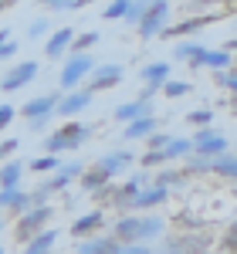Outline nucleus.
<instances>
[{"label":"nucleus","mask_w":237,"mask_h":254,"mask_svg":"<svg viewBox=\"0 0 237 254\" xmlns=\"http://www.w3.org/2000/svg\"><path fill=\"white\" fill-rule=\"evenodd\" d=\"M0 231H3V217H0Z\"/></svg>","instance_id":"5fc2aeb1"},{"label":"nucleus","mask_w":237,"mask_h":254,"mask_svg":"<svg viewBox=\"0 0 237 254\" xmlns=\"http://www.w3.org/2000/svg\"><path fill=\"white\" fill-rule=\"evenodd\" d=\"M81 173H85V163H61V170L58 173H51L44 183H41L38 190H31V196H34V207H44V196H51V193H61L68 183H75V180H81Z\"/></svg>","instance_id":"f03ea898"},{"label":"nucleus","mask_w":237,"mask_h":254,"mask_svg":"<svg viewBox=\"0 0 237 254\" xmlns=\"http://www.w3.org/2000/svg\"><path fill=\"white\" fill-rule=\"evenodd\" d=\"M102 227H105V210H88V214L75 217V224H71V237L88 241V237H99Z\"/></svg>","instance_id":"ddd939ff"},{"label":"nucleus","mask_w":237,"mask_h":254,"mask_svg":"<svg viewBox=\"0 0 237 254\" xmlns=\"http://www.w3.org/2000/svg\"><path fill=\"white\" fill-rule=\"evenodd\" d=\"M170 14H173V3H166V0H153L149 3V10H146V17L139 24V38L142 41H153L156 34H166V27H170Z\"/></svg>","instance_id":"39448f33"},{"label":"nucleus","mask_w":237,"mask_h":254,"mask_svg":"<svg viewBox=\"0 0 237 254\" xmlns=\"http://www.w3.org/2000/svg\"><path fill=\"white\" fill-rule=\"evenodd\" d=\"M112 116L118 119V122H139V119L153 116V102H142V98H132V102H122V105H116V112Z\"/></svg>","instance_id":"6ab92c4d"},{"label":"nucleus","mask_w":237,"mask_h":254,"mask_svg":"<svg viewBox=\"0 0 237 254\" xmlns=\"http://www.w3.org/2000/svg\"><path fill=\"white\" fill-rule=\"evenodd\" d=\"M190 92H193V85L190 81H179V78H170L163 85V95L166 98H183V95H190Z\"/></svg>","instance_id":"473e14b6"},{"label":"nucleus","mask_w":237,"mask_h":254,"mask_svg":"<svg viewBox=\"0 0 237 254\" xmlns=\"http://www.w3.org/2000/svg\"><path fill=\"white\" fill-rule=\"evenodd\" d=\"M122 244H118L112 234H99V237H88V241H78L75 254H118Z\"/></svg>","instance_id":"f3484780"},{"label":"nucleus","mask_w":237,"mask_h":254,"mask_svg":"<svg viewBox=\"0 0 237 254\" xmlns=\"http://www.w3.org/2000/svg\"><path fill=\"white\" fill-rule=\"evenodd\" d=\"M85 7V0H44V10L51 14V10H81Z\"/></svg>","instance_id":"e433bc0d"},{"label":"nucleus","mask_w":237,"mask_h":254,"mask_svg":"<svg viewBox=\"0 0 237 254\" xmlns=\"http://www.w3.org/2000/svg\"><path fill=\"white\" fill-rule=\"evenodd\" d=\"M55 241H58V231H55V227H48L44 234H38L34 241H27V244H24V254H51Z\"/></svg>","instance_id":"393cba45"},{"label":"nucleus","mask_w":237,"mask_h":254,"mask_svg":"<svg viewBox=\"0 0 237 254\" xmlns=\"http://www.w3.org/2000/svg\"><path fill=\"white\" fill-rule=\"evenodd\" d=\"M132 159H136V156H132L129 149H116V153H105V156H99L92 166H88V170H92V173H99L105 183H112V180H116L122 170H129V166H132Z\"/></svg>","instance_id":"6e6552de"},{"label":"nucleus","mask_w":237,"mask_h":254,"mask_svg":"<svg viewBox=\"0 0 237 254\" xmlns=\"http://www.w3.org/2000/svg\"><path fill=\"white\" fill-rule=\"evenodd\" d=\"M139 227H142V244H149V241L163 237L166 220H163V217H139Z\"/></svg>","instance_id":"cd10ccee"},{"label":"nucleus","mask_w":237,"mask_h":254,"mask_svg":"<svg viewBox=\"0 0 237 254\" xmlns=\"http://www.w3.org/2000/svg\"><path fill=\"white\" fill-rule=\"evenodd\" d=\"M186 183V173L183 170H163V173H156V187H183Z\"/></svg>","instance_id":"7c9ffc66"},{"label":"nucleus","mask_w":237,"mask_h":254,"mask_svg":"<svg viewBox=\"0 0 237 254\" xmlns=\"http://www.w3.org/2000/svg\"><path fill=\"white\" fill-rule=\"evenodd\" d=\"M173 58L186 61L190 68H203V58H207V48L200 41H177L173 44Z\"/></svg>","instance_id":"dca6fc26"},{"label":"nucleus","mask_w":237,"mask_h":254,"mask_svg":"<svg viewBox=\"0 0 237 254\" xmlns=\"http://www.w3.org/2000/svg\"><path fill=\"white\" fill-rule=\"evenodd\" d=\"M20 176H24V163L10 159L0 166V190H20Z\"/></svg>","instance_id":"b1692460"},{"label":"nucleus","mask_w":237,"mask_h":254,"mask_svg":"<svg viewBox=\"0 0 237 254\" xmlns=\"http://www.w3.org/2000/svg\"><path fill=\"white\" fill-rule=\"evenodd\" d=\"M44 31H48V17H38L31 27H27V34H31V38H41Z\"/></svg>","instance_id":"c03bdc74"},{"label":"nucleus","mask_w":237,"mask_h":254,"mask_svg":"<svg viewBox=\"0 0 237 254\" xmlns=\"http://www.w3.org/2000/svg\"><path fill=\"white\" fill-rule=\"evenodd\" d=\"M7 7H10V0H0V10H7Z\"/></svg>","instance_id":"603ef678"},{"label":"nucleus","mask_w":237,"mask_h":254,"mask_svg":"<svg viewBox=\"0 0 237 254\" xmlns=\"http://www.w3.org/2000/svg\"><path fill=\"white\" fill-rule=\"evenodd\" d=\"M27 126H31V132H41V129L48 126V119H34V122H27Z\"/></svg>","instance_id":"de8ad7c7"},{"label":"nucleus","mask_w":237,"mask_h":254,"mask_svg":"<svg viewBox=\"0 0 237 254\" xmlns=\"http://www.w3.org/2000/svg\"><path fill=\"white\" fill-rule=\"evenodd\" d=\"M231 153V142L214 132V129H197V136H193V156L200 159H217V156H227Z\"/></svg>","instance_id":"0eeeda50"},{"label":"nucleus","mask_w":237,"mask_h":254,"mask_svg":"<svg viewBox=\"0 0 237 254\" xmlns=\"http://www.w3.org/2000/svg\"><path fill=\"white\" fill-rule=\"evenodd\" d=\"M170 78H173V75H170V64H166V61H153V64L142 68V81H146L149 88H156V92H163V85Z\"/></svg>","instance_id":"5701e85b"},{"label":"nucleus","mask_w":237,"mask_h":254,"mask_svg":"<svg viewBox=\"0 0 237 254\" xmlns=\"http://www.w3.org/2000/svg\"><path fill=\"white\" fill-rule=\"evenodd\" d=\"M118 254H156V251H153L149 244H125Z\"/></svg>","instance_id":"37998d69"},{"label":"nucleus","mask_w":237,"mask_h":254,"mask_svg":"<svg viewBox=\"0 0 237 254\" xmlns=\"http://www.w3.org/2000/svg\"><path fill=\"white\" fill-rule=\"evenodd\" d=\"M0 254H3V248H0Z\"/></svg>","instance_id":"6e6d98bb"},{"label":"nucleus","mask_w":237,"mask_h":254,"mask_svg":"<svg viewBox=\"0 0 237 254\" xmlns=\"http://www.w3.org/2000/svg\"><path fill=\"white\" fill-rule=\"evenodd\" d=\"M170 132H156V136L149 139V153H159V149H166V146H170Z\"/></svg>","instance_id":"a19ab883"},{"label":"nucleus","mask_w":237,"mask_h":254,"mask_svg":"<svg viewBox=\"0 0 237 254\" xmlns=\"http://www.w3.org/2000/svg\"><path fill=\"white\" fill-rule=\"evenodd\" d=\"M210 173L227 176V180H237V153H227V156L210 159Z\"/></svg>","instance_id":"bb28decb"},{"label":"nucleus","mask_w":237,"mask_h":254,"mask_svg":"<svg viewBox=\"0 0 237 254\" xmlns=\"http://www.w3.org/2000/svg\"><path fill=\"white\" fill-rule=\"evenodd\" d=\"M71 44H75V31H71V27H58V31L48 38V44H44V55L51 61H58L71 51Z\"/></svg>","instance_id":"2eb2a0df"},{"label":"nucleus","mask_w":237,"mask_h":254,"mask_svg":"<svg viewBox=\"0 0 237 254\" xmlns=\"http://www.w3.org/2000/svg\"><path fill=\"white\" fill-rule=\"evenodd\" d=\"M61 98H64V92H48V95H38V98H31V102H24V105H20V116L27 119V122H34V119H51L55 112H58Z\"/></svg>","instance_id":"1a4fd4ad"},{"label":"nucleus","mask_w":237,"mask_h":254,"mask_svg":"<svg viewBox=\"0 0 237 254\" xmlns=\"http://www.w3.org/2000/svg\"><path fill=\"white\" fill-rule=\"evenodd\" d=\"M14 116H17V109H14V105H0V132L14 122Z\"/></svg>","instance_id":"79ce46f5"},{"label":"nucleus","mask_w":237,"mask_h":254,"mask_svg":"<svg viewBox=\"0 0 237 254\" xmlns=\"http://www.w3.org/2000/svg\"><path fill=\"white\" fill-rule=\"evenodd\" d=\"M166 196H170V190L166 187H142V193L132 200V207H129V214L132 210H153V207H159V203H166Z\"/></svg>","instance_id":"412c9836"},{"label":"nucleus","mask_w":237,"mask_h":254,"mask_svg":"<svg viewBox=\"0 0 237 254\" xmlns=\"http://www.w3.org/2000/svg\"><path fill=\"white\" fill-rule=\"evenodd\" d=\"M109 234L116 237L122 248H125V244H142V227H139V217L136 214H122L116 224H112Z\"/></svg>","instance_id":"f8f14e48"},{"label":"nucleus","mask_w":237,"mask_h":254,"mask_svg":"<svg viewBox=\"0 0 237 254\" xmlns=\"http://www.w3.org/2000/svg\"><path fill=\"white\" fill-rule=\"evenodd\" d=\"M27 170H31V173H58V170H61V159L58 156H38V159H31V163H27Z\"/></svg>","instance_id":"c85d7f7f"},{"label":"nucleus","mask_w":237,"mask_h":254,"mask_svg":"<svg viewBox=\"0 0 237 254\" xmlns=\"http://www.w3.org/2000/svg\"><path fill=\"white\" fill-rule=\"evenodd\" d=\"M51 217H55V207H51V203H44V207H34V210H27L24 217H17V227H14V241H17L20 248H24L27 241H34L38 234H44V231H48Z\"/></svg>","instance_id":"7ed1b4c3"},{"label":"nucleus","mask_w":237,"mask_h":254,"mask_svg":"<svg viewBox=\"0 0 237 254\" xmlns=\"http://www.w3.org/2000/svg\"><path fill=\"white\" fill-rule=\"evenodd\" d=\"M190 126H197V129H210V122H214V109H193L190 116H186Z\"/></svg>","instance_id":"c9c22d12"},{"label":"nucleus","mask_w":237,"mask_h":254,"mask_svg":"<svg viewBox=\"0 0 237 254\" xmlns=\"http://www.w3.org/2000/svg\"><path fill=\"white\" fill-rule=\"evenodd\" d=\"M142 193V173H136L132 180H125V183H118V193H116V203L112 207H118L122 214H129V207H132V200Z\"/></svg>","instance_id":"4be33fe9"},{"label":"nucleus","mask_w":237,"mask_h":254,"mask_svg":"<svg viewBox=\"0 0 237 254\" xmlns=\"http://www.w3.org/2000/svg\"><path fill=\"white\" fill-rule=\"evenodd\" d=\"M234 112H237V109H234Z\"/></svg>","instance_id":"4d7b16f0"},{"label":"nucleus","mask_w":237,"mask_h":254,"mask_svg":"<svg viewBox=\"0 0 237 254\" xmlns=\"http://www.w3.org/2000/svg\"><path fill=\"white\" fill-rule=\"evenodd\" d=\"M220 14H200V17H190L183 20V24H173V27H166V34L163 38H193L197 31H203L207 24H214Z\"/></svg>","instance_id":"a211bd4d"},{"label":"nucleus","mask_w":237,"mask_h":254,"mask_svg":"<svg viewBox=\"0 0 237 254\" xmlns=\"http://www.w3.org/2000/svg\"><path fill=\"white\" fill-rule=\"evenodd\" d=\"M102 41V34H95V31H85V34H78L75 38V44H71V55H88V48H95Z\"/></svg>","instance_id":"c756f323"},{"label":"nucleus","mask_w":237,"mask_h":254,"mask_svg":"<svg viewBox=\"0 0 237 254\" xmlns=\"http://www.w3.org/2000/svg\"><path fill=\"white\" fill-rule=\"evenodd\" d=\"M10 210L17 217H24L27 210H34V196L27 193V190H17V196H14V203H10Z\"/></svg>","instance_id":"f704fd0d"},{"label":"nucleus","mask_w":237,"mask_h":254,"mask_svg":"<svg viewBox=\"0 0 237 254\" xmlns=\"http://www.w3.org/2000/svg\"><path fill=\"white\" fill-rule=\"evenodd\" d=\"M224 51H227V55H231V51H237V38L227 41V44H224Z\"/></svg>","instance_id":"8fccbe9b"},{"label":"nucleus","mask_w":237,"mask_h":254,"mask_svg":"<svg viewBox=\"0 0 237 254\" xmlns=\"http://www.w3.org/2000/svg\"><path fill=\"white\" fill-rule=\"evenodd\" d=\"M7 41H10V31H7V27H0V48H3Z\"/></svg>","instance_id":"09e8293b"},{"label":"nucleus","mask_w":237,"mask_h":254,"mask_svg":"<svg viewBox=\"0 0 237 254\" xmlns=\"http://www.w3.org/2000/svg\"><path fill=\"white\" fill-rule=\"evenodd\" d=\"M14 55H17V41H7V44L0 48V61H10Z\"/></svg>","instance_id":"a18cd8bd"},{"label":"nucleus","mask_w":237,"mask_h":254,"mask_svg":"<svg viewBox=\"0 0 237 254\" xmlns=\"http://www.w3.org/2000/svg\"><path fill=\"white\" fill-rule=\"evenodd\" d=\"M146 10H149L146 0H132V3H129V14H125V24H129V27H139L142 17H146Z\"/></svg>","instance_id":"72a5a7b5"},{"label":"nucleus","mask_w":237,"mask_h":254,"mask_svg":"<svg viewBox=\"0 0 237 254\" xmlns=\"http://www.w3.org/2000/svg\"><path fill=\"white\" fill-rule=\"evenodd\" d=\"M224 248H227L231 254H237V234H234V231H227V237H224Z\"/></svg>","instance_id":"49530a36"},{"label":"nucleus","mask_w":237,"mask_h":254,"mask_svg":"<svg viewBox=\"0 0 237 254\" xmlns=\"http://www.w3.org/2000/svg\"><path fill=\"white\" fill-rule=\"evenodd\" d=\"M129 3H132V0H112V3H105L102 17H105V20H125V14H129Z\"/></svg>","instance_id":"2f4dec72"},{"label":"nucleus","mask_w":237,"mask_h":254,"mask_svg":"<svg viewBox=\"0 0 237 254\" xmlns=\"http://www.w3.org/2000/svg\"><path fill=\"white\" fill-rule=\"evenodd\" d=\"M92 92L88 88H78V92H64V98H61V105H58V116L64 119H75L78 112H85L88 105H92Z\"/></svg>","instance_id":"4468645a"},{"label":"nucleus","mask_w":237,"mask_h":254,"mask_svg":"<svg viewBox=\"0 0 237 254\" xmlns=\"http://www.w3.org/2000/svg\"><path fill=\"white\" fill-rule=\"evenodd\" d=\"M17 149H20V139H3L0 142V163H10Z\"/></svg>","instance_id":"ea45409f"},{"label":"nucleus","mask_w":237,"mask_h":254,"mask_svg":"<svg viewBox=\"0 0 237 254\" xmlns=\"http://www.w3.org/2000/svg\"><path fill=\"white\" fill-rule=\"evenodd\" d=\"M38 78V61H20V64H10V71L0 78V92H20L24 85H31V81Z\"/></svg>","instance_id":"9d476101"},{"label":"nucleus","mask_w":237,"mask_h":254,"mask_svg":"<svg viewBox=\"0 0 237 254\" xmlns=\"http://www.w3.org/2000/svg\"><path fill=\"white\" fill-rule=\"evenodd\" d=\"M217 88H227V92H234L237 95V68H231V71H217Z\"/></svg>","instance_id":"4c0bfd02"},{"label":"nucleus","mask_w":237,"mask_h":254,"mask_svg":"<svg viewBox=\"0 0 237 254\" xmlns=\"http://www.w3.org/2000/svg\"><path fill=\"white\" fill-rule=\"evenodd\" d=\"M125 78V71H122V64H95V71L88 75L85 81V88L95 95V92H109V88H116L118 81Z\"/></svg>","instance_id":"9b49d317"},{"label":"nucleus","mask_w":237,"mask_h":254,"mask_svg":"<svg viewBox=\"0 0 237 254\" xmlns=\"http://www.w3.org/2000/svg\"><path fill=\"white\" fill-rule=\"evenodd\" d=\"M156 129H159V119L156 116H146V119H139V122H129V126L122 129V139H125V142L153 139V136H156Z\"/></svg>","instance_id":"aec40b11"},{"label":"nucleus","mask_w":237,"mask_h":254,"mask_svg":"<svg viewBox=\"0 0 237 254\" xmlns=\"http://www.w3.org/2000/svg\"><path fill=\"white\" fill-rule=\"evenodd\" d=\"M88 132H92V129H88L81 119H68L55 132H48V139H44V156H61V153L81 146V142L88 139Z\"/></svg>","instance_id":"f257e3e1"},{"label":"nucleus","mask_w":237,"mask_h":254,"mask_svg":"<svg viewBox=\"0 0 237 254\" xmlns=\"http://www.w3.org/2000/svg\"><path fill=\"white\" fill-rule=\"evenodd\" d=\"M203 68H210V71H231V68H234V58H231L224 48H207Z\"/></svg>","instance_id":"a878e982"},{"label":"nucleus","mask_w":237,"mask_h":254,"mask_svg":"<svg viewBox=\"0 0 237 254\" xmlns=\"http://www.w3.org/2000/svg\"><path fill=\"white\" fill-rule=\"evenodd\" d=\"M231 109H237V95H234V98H231Z\"/></svg>","instance_id":"864d4df0"},{"label":"nucleus","mask_w":237,"mask_h":254,"mask_svg":"<svg viewBox=\"0 0 237 254\" xmlns=\"http://www.w3.org/2000/svg\"><path fill=\"white\" fill-rule=\"evenodd\" d=\"M95 64L99 61L92 58V55H68V61H64V68H61V88L64 92H78L81 88V81H88V75L95 71Z\"/></svg>","instance_id":"20e7f679"},{"label":"nucleus","mask_w":237,"mask_h":254,"mask_svg":"<svg viewBox=\"0 0 237 254\" xmlns=\"http://www.w3.org/2000/svg\"><path fill=\"white\" fill-rule=\"evenodd\" d=\"M183 254H210L207 248H193V251H183Z\"/></svg>","instance_id":"3c124183"},{"label":"nucleus","mask_w":237,"mask_h":254,"mask_svg":"<svg viewBox=\"0 0 237 254\" xmlns=\"http://www.w3.org/2000/svg\"><path fill=\"white\" fill-rule=\"evenodd\" d=\"M183 173H210V159H200V156H190L186 159V166H183Z\"/></svg>","instance_id":"58836bf2"},{"label":"nucleus","mask_w":237,"mask_h":254,"mask_svg":"<svg viewBox=\"0 0 237 254\" xmlns=\"http://www.w3.org/2000/svg\"><path fill=\"white\" fill-rule=\"evenodd\" d=\"M186 159V156H193V139H186V136H173L170 139V146L166 149H159V153H149L146 149V156H142V166L146 170H153V166H159V163H173V159Z\"/></svg>","instance_id":"423d86ee"}]
</instances>
